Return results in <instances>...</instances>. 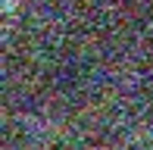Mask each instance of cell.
Here are the masks:
<instances>
[]
</instances>
